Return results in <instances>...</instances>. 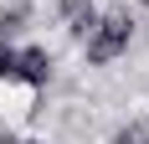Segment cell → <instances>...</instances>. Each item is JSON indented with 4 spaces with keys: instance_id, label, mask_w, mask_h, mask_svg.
Masks as SVG:
<instances>
[{
    "instance_id": "8992f818",
    "label": "cell",
    "mask_w": 149,
    "mask_h": 144,
    "mask_svg": "<svg viewBox=\"0 0 149 144\" xmlns=\"http://www.w3.org/2000/svg\"><path fill=\"white\" fill-rule=\"evenodd\" d=\"M0 77H15V52L0 41Z\"/></svg>"
},
{
    "instance_id": "7a4b0ae2",
    "label": "cell",
    "mask_w": 149,
    "mask_h": 144,
    "mask_svg": "<svg viewBox=\"0 0 149 144\" xmlns=\"http://www.w3.org/2000/svg\"><path fill=\"white\" fill-rule=\"evenodd\" d=\"M46 72H52V57H46L41 46H26V52L15 57V77H26L31 87H41V82H46Z\"/></svg>"
},
{
    "instance_id": "52a82bcc",
    "label": "cell",
    "mask_w": 149,
    "mask_h": 144,
    "mask_svg": "<svg viewBox=\"0 0 149 144\" xmlns=\"http://www.w3.org/2000/svg\"><path fill=\"white\" fill-rule=\"evenodd\" d=\"M0 144H21V139H10V134H5V139H0Z\"/></svg>"
},
{
    "instance_id": "6da1fadb",
    "label": "cell",
    "mask_w": 149,
    "mask_h": 144,
    "mask_svg": "<svg viewBox=\"0 0 149 144\" xmlns=\"http://www.w3.org/2000/svg\"><path fill=\"white\" fill-rule=\"evenodd\" d=\"M129 31H134V21H129V10H113V15H103V21H93V31L82 36L88 41V62H113L129 46Z\"/></svg>"
},
{
    "instance_id": "277c9868",
    "label": "cell",
    "mask_w": 149,
    "mask_h": 144,
    "mask_svg": "<svg viewBox=\"0 0 149 144\" xmlns=\"http://www.w3.org/2000/svg\"><path fill=\"white\" fill-rule=\"evenodd\" d=\"M26 5H15V10H5V15H0V41H5V36H10V31H21V26H26Z\"/></svg>"
},
{
    "instance_id": "5b68a950",
    "label": "cell",
    "mask_w": 149,
    "mask_h": 144,
    "mask_svg": "<svg viewBox=\"0 0 149 144\" xmlns=\"http://www.w3.org/2000/svg\"><path fill=\"white\" fill-rule=\"evenodd\" d=\"M113 144H149V129L144 124H123V129L113 134Z\"/></svg>"
},
{
    "instance_id": "3957f363",
    "label": "cell",
    "mask_w": 149,
    "mask_h": 144,
    "mask_svg": "<svg viewBox=\"0 0 149 144\" xmlns=\"http://www.w3.org/2000/svg\"><path fill=\"white\" fill-rule=\"evenodd\" d=\"M62 21L72 26V36H88L93 21H98L93 15V0H62Z\"/></svg>"
}]
</instances>
